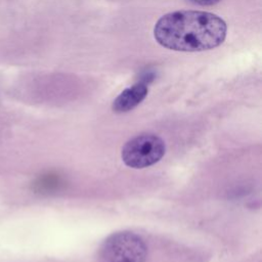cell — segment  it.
I'll return each instance as SVG.
<instances>
[{"label":"cell","mask_w":262,"mask_h":262,"mask_svg":"<svg viewBox=\"0 0 262 262\" xmlns=\"http://www.w3.org/2000/svg\"><path fill=\"white\" fill-rule=\"evenodd\" d=\"M188 1L193 4H198L202 6H210L218 3L220 0H188Z\"/></svg>","instance_id":"obj_5"},{"label":"cell","mask_w":262,"mask_h":262,"mask_svg":"<svg viewBox=\"0 0 262 262\" xmlns=\"http://www.w3.org/2000/svg\"><path fill=\"white\" fill-rule=\"evenodd\" d=\"M147 248L143 239L131 231L111 234L100 248V262H144Z\"/></svg>","instance_id":"obj_2"},{"label":"cell","mask_w":262,"mask_h":262,"mask_svg":"<svg viewBox=\"0 0 262 262\" xmlns=\"http://www.w3.org/2000/svg\"><path fill=\"white\" fill-rule=\"evenodd\" d=\"M157 42L176 51H203L219 46L226 36V24L206 11L182 10L163 15L154 28Z\"/></svg>","instance_id":"obj_1"},{"label":"cell","mask_w":262,"mask_h":262,"mask_svg":"<svg viewBox=\"0 0 262 262\" xmlns=\"http://www.w3.org/2000/svg\"><path fill=\"white\" fill-rule=\"evenodd\" d=\"M147 94V86L137 82L131 87L123 90L113 102V110L116 113H125L138 105Z\"/></svg>","instance_id":"obj_4"},{"label":"cell","mask_w":262,"mask_h":262,"mask_svg":"<svg viewBox=\"0 0 262 262\" xmlns=\"http://www.w3.org/2000/svg\"><path fill=\"white\" fill-rule=\"evenodd\" d=\"M166 147L165 142L158 135L144 133L128 140L122 148L123 162L131 168H144L159 162Z\"/></svg>","instance_id":"obj_3"}]
</instances>
